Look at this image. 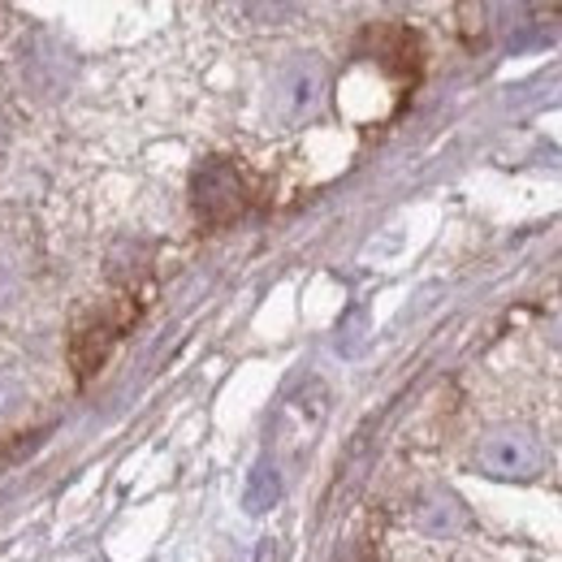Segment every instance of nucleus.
<instances>
[{
    "label": "nucleus",
    "mask_w": 562,
    "mask_h": 562,
    "mask_svg": "<svg viewBox=\"0 0 562 562\" xmlns=\"http://www.w3.org/2000/svg\"><path fill=\"white\" fill-rule=\"evenodd\" d=\"M135 321H139V303H131V299H113V303L95 307V312L74 329V338H70L74 372H78L82 381L95 376L100 363L113 355V347L126 338V329H131Z\"/></svg>",
    "instance_id": "1"
},
{
    "label": "nucleus",
    "mask_w": 562,
    "mask_h": 562,
    "mask_svg": "<svg viewBox=\"0 0 562 562\" xmlns=\"http://www.w3.org/2000/svg\"><path fill=\"white\" fill-rule=\"evenodd\" d=\"M191 204H195V216L204 225H229L251 204L247 178L238 173L234 160H209L191 182Z\"/></svg>",
    "instance_id": "2"
},
{
    "label": "nucleus",
    "mask_w": 562,
    "mask_h": 562,
    "mask_svg": "<svg viewBox=\"0 0 562 562\" xmlns=\"http://www.w3.org/2000/svg\"><path fill=\"white\" fill-rule=\"evenodd\" d=\"M481 463L493 476H532L541 468V446L528 432H493L481 446Z\"/></svg>",
    "instance_id": "3"
},
{
    "label": "nucleus",
    "mask_w": 562,
    "mask_h": 562,
    "mask_svg": "<svg viewBox=\"0 0 562 562\" xmlns=\"http://www.w3.org/2000/svg\"><path fill=\"white\" fill-rule=\"evenodd\" d=\"M316 91H321V74H316V66H294L290 78L281 82V104H285V113H290V117L307 113V109L316 104Z\"/></svg>",
    "instance_id": "4"
},
{
    "label": "nucleus",
    "mask_w": 562,
    "mask_h": 562,
    "mask_svg": "<svg viewBox=\"0 0 562 562\" xmlns=\"http://www.w3.org/2000/svg\"><path fill=\"white\" fill-rule=\"evenodd\" d=\"M22 403H26V385H22V376L9 372V368H0V424L13 420V416L22 412Z\"/></svg>",
    "instance_id": "5"
}]
</instances>
